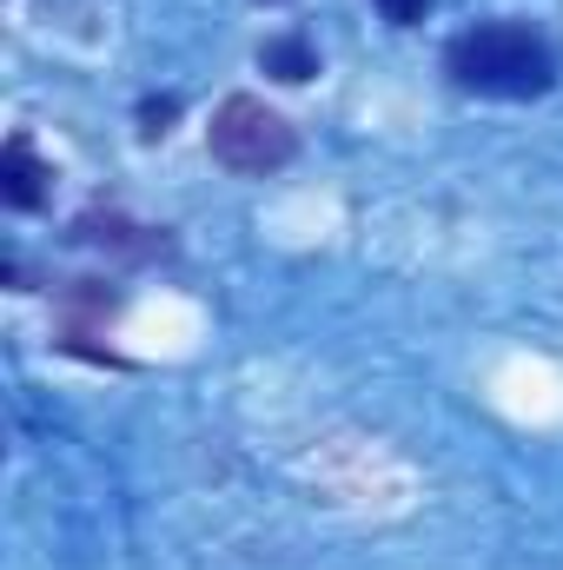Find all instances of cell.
<instances>
[{
	"mask_svg": "<svg viewBox=\"0 0 563 570\" xmlns=\"http://www.w3.org/2000/svg\"><path fill=\"white\" fill-rule=\"evenodd\" d=\"M206 153L226 173H239V179H266V173H279V166L298 159V134H292V120H285L279 107H266L259 94H226L213 107Z\"/></svg>",
	"mask_w": 563,
	"mask_h": 570,
	"instance_id": "2",
	"label": "cell"
},
{
	"mask_svg": "<svg viewBox=\"0 0 563 570\" xmlns=\"http://www.w3.org/2000/svg\"><path fill=\"white\" fill-rule=\"evenodd\" d=\"M73 239L80 246H100V253H127V259H159L166 253V233L134 226L127 213H80L73 219Z\"/></svg>",
	"mask_w": 563,
	"mask_h": 570,
	"instance_id": "4",
	"label": "cell"
},
{
	"mask_svg": "<svg viewBox=\"0 0 563 570\" xmlns=\"http://www.w3.org/2000/svg\"><path fill=\"white\" fill-rule=\"evenodd\" d=\"M259 73H273L285 87H305V80L318 73V47H312L305 33H273V40L259 47Z\"/></svg>",
	"mask_w": 563,
	"mask_h": 570,
	"instance_id": "5",
	"label": "cell"
},
{
	"mask_svg": "<svg viewBox=\"0 0 563 570\" xmlns=\"http://www.w3.org/2000/svg\"><path fill=\"white\" fill-rule=\"evenodd\" d=\"M47 193H53V166L33 153L27 134H13V140L0 146V206H13V213H40Z\"/></svg>",
	"mask_w": 563,
	"mask_h": 570,
	"instance_id": "3",
	"label": "cell"
},
{
	"mask_svg": "<svg viewBox=\"0 0 563 570\" xmlns=\"http://www.w3.org/2000/svg\"><path fill=\"white\" fill-rule=\"evenodd\" d=\"M179 120V94H146L140 100V140H166Z\"/></svg>",
	"mask_w": 563,
	"mask_h": 570,
	"instance_id": "6",
	"label": "cell"
},
{
	"mask_svg": "<svg viewBox=\"0 0 563 570\" xmlns=\"http://www.w3.org/2000/svg\"><path fill=\"white\" fill-rule=\"evenodd\" d=\"M444 73L477 100H544L557 87V53L524 20H477L444 47Z\"/></svg>",
	"mask_w": 563,
	"mask_h": 570,
	"instance_id": "1",
	"label": "cell"
},
{
	"mask_svg": "<svg viewBox=\"0 0 563 570\" xmlns=\"http://www.w3.org/2000/svg\"><path fill=\"white\" fill-rule=\"evenodd\" d=\"M372 7H378L392 27H418V20L431 13V7H437V0H372Z\"/></svg>",
	"mask_w": 563,
	"mask_h": 570,
	"instance_id": "7",
	"label": "cell"
},
{
	"mask_svg": "<svg viewBox=\"0 0 563 570\" xmlns=\"http://www.w3.org/2000/svg\"><path fill=\"white\" fill-rule=\"evenodd\" d=\"M266 7H273V0H266Z\"/></svg>",
	"mask_w": 563,
	"mask_h": 570,
	"instance_id": "8",
	"label": "cell"
}]
</instances>
